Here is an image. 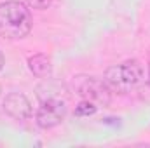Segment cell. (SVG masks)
Masks as SVG:
<instances>
[{
    "mask_svg": "<svg viewBox=\"0 0 150 148\" xmlns=\"http://www.w3.org/2000/svg\"><path fill=\"white\" fill-rule=\"evenodd\" d=\"M75 94H79L82 99L91 101L98 106H108L112 101V89L107 85L105 80H100L96 77L89 75H75L72 80Z\"/></svg>",
    "mask_w": 150,
    "mask_h": 148,
    "instance_id": "3957f363",
    "label": "cell"
},
{
    "mask_svg": "<svg viewBox=\"0 0 150 148\" xmlns=\"http://www.w3.org/2000/svg\"><path fill=\"white\" fill-rule=\"evenodd\" d=\"M28 68L30 72L38 77V78H45L49 77L52 72V63H51V58L45 56V54H35V56H30L28 58Z\"/></svg>",
    "mask_w": 150,
    "mask_h": 148,
    "instance_id": "8992f818",
    "label": "cell"
},
{
    "mask_svg": "<svg viewBox=\"0 0 150 148\" xmlns=\"http://www.w3.org/2000/svg\"><path fill=\"white\" fill-rule=\"evenodd\" d=\"M32 9H38V11H44V9H47L51 4H52V0H25Z\"/></svg>",
    "mask_w": 150,
    "mask_h": 148,
    "instance_id": "ba28073f",
    "label": "cell"
},
{
    "mask_svg": "<svg viewBox=\"0 0 150 148\" xmlns=\"http://www.w3.org/2000/svg\"><path fill=\"white\" fill-rule=\"evenodd\" d=\"M2 108L14 120H26L32 117V103L23 92H9Z\"/></svg>",
    "mask_w": 150,
    "mask_h": 148,
    "instance_id": "5b68a950",
    "label": "cell"
},
{
    "mask_svg": "<svg viewBox=\"0 0 150 148\" xmlns=\"http://www.w3.org/2000/svg\"><path fill=\"white\" fill-rule=\"evenodd\" d=\"M67 117V103L61 98H49L40 101L37 111V125L40 129H52Z\"/></svg>",
    "mask_w": 150,
    "mask_h": 148,
    "instance_id": "277c9868",
    "label": "cell"
},
{
    "mask_svg": "<svg viewBox=\"0 0 150 148\" xmlns=\"http://www.w3.org/2000/svg\"><path fill=\"white\" fill-rule=\"evenodd\" d=\"M0 92H2V87H0Z\"/></svg>",
    "mask_w": 150,
    "mask_h": 148,
    "instance_id": "8fae6325",
    "label": "cell"
},
{
    "mask_svg": "<svg viewBox=\"0 0 150 148\" xmlns=\"http://www.w3.org/2000/svg\"><path fill=\"white\" fill-rule=\"evenodd\" d=\"M143 78V66L136 59L124 61L120 65H113L105 72V82L115 92H127L134 85H138Z\"/></svg>",
    "mask_w": 150,
    "mask_h": 148,
    "instance_id": "7a4b0ae2",
    "label": "cell"
},
{
    "mask_svg": "<svg viewBox=\"0 0 150 148\" xmlns=\"http://www.w3.org/2000/svg\"><path fill=\"white\" fill-rule=\"evenodd\" d=\"M4 65H5V58H4V54H2V51H0V72H2Z\"/></svg>",
    "mask_w": 150,
    "mask_h": 148,
    "instance_id": "9c48e42d",
    "label": "cell"
},
{
    "mask_svg": "<svg viewBox=\"0 0 150 148\" xmlns=\"http://www.w3.org/2000/svg\"><path fill=\"white\" fill-rule=\"evenodd\" d=\"M149 84H150V65H149Z\"/></svg>",
    "mask_w": 150,
    "mask_h": 148,
    "instance_id": "30bf717a",
    "label": "cell"
},
{
    "mask_svg": "<svg viewBox=\"0 0 150 148\" xmlns=\"http://www.w3.org/2000/svg\"><path fill=\"white\" fill-rule=\"evenodd\" d=\"M32 14L25 4L7 0L0 4V37L5 40H21L32 32Z\"/></svg>",
    "mask_w": 150,
    "mask_h": 148,
    "instance_id": "6da1fadb",
    "label": "cell"
},
{
    "mask_svg": "<svg viewBox=\"0 0 150 148\" xmlns=\"http://www.w3.org/2000/svg\"><path fill=\"white\" fill-rule=\"evenodd\" d=\"M96 111H98V105L82 99V101L75 106V117H91V115H94Z\"/></svg>",
    "mask_w": 150,
    "mask_h": 148,
    "instance_id": "52a82bcc",
    "label": "cell"
}]
</instances>
